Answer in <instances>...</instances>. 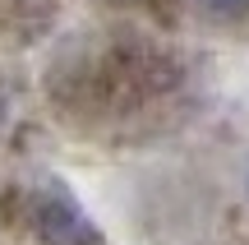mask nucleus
I'll return each mask as SVG.
<instances>
[{"mask_svg":"<svg viewBox=\"0 0 249 245\" xmlns=\"http://www.w3.org/2000/svg\"><path fill=\"white\" fill-rule=\"evenodd\" d=\"M42 231L51 245H74L79 236H92V227L83 222L79 204H51V208L42 213Z\"/></svg>","mask_w":249,"mask_h":245,"instance_id":"1","label":"nucleus"},{"mask_svg":"<svg viewBox=\"0 0 249 245\" xmlns=\"http://www.w3.org/2000/svg\"><path fill=\"white\" fill-rule=\"evenodd\" d=\"M198 5H203L208 14H245L249 0H198Z\"/></svg>","mask_w":249,"mask_h":245,"instance_id":"2","label":"nucleus"}]
</instances>
